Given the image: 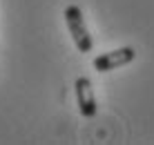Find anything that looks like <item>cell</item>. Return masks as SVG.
I'll return each mask as SVG.
<instances>
[{
    "mask_svg": "<svg viewBox=\"0 0 154 145\" xmlns=\"http://www.w3.org/2000/svg\"><path fill=\"white\" fill-rule=\"evenodd\" d=\"M134 58H136L134 47H119L114 51H105L100 56H96L92 65L96 72H112V69H119L123 65H130Z\"/></svg>",
    "mask_w": 154,
    "mask_h": 145,
    "instance_id": "cell-2",
    "label": "cell"
},
{
    "mask_svg": "<svg viewBox=\"0 0 154 145\" xmlns=\"http://www.w3.org/2000/svg\"><path fill=\"white\" fill-rule=\"evenodd\" d=\"M63 16H65V25H67V29H69V34H72V40H74V45H76V49L83 51V54L92 51L94 40H92V36H89V31H87V25H85L81 7L69 5Z\"/></svg>",
    "mask_w": 154,
    "mask_h": 145,
    "instance_id": "cell-1",
    "label": "cell"
},
{
    "mask_svg": "<svg viewBox=\"0 0 154 145\" xmlns=\"http://www.w3.org/2000/svg\"><path fill=\"white\" fill-rule=\"evenodd\" d=\"M76 87V100H78V110L85 119H94L98 112V105H96V96H94V87H92V80L89 78H76L74 83Z\"/></svg>",
    "mask_w": 154,
    "mask_h": 145,
    "instance_id": "cell-3",
    "label": "cell"
}]
</instances>
